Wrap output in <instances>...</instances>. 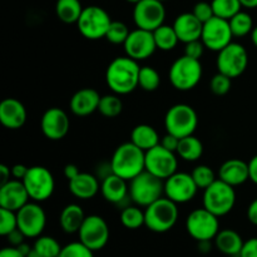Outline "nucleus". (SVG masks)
<instances>
[{"mask_svg": "<svg viewBox=\"0 0 257 257\" xmlns=\"http://www.w3.org/2000/svg\"><path fill=\"white\" fill-rule=\"evenodd\" d=\"M140 70L137 60L130 57H117L108 65L105 82L115 94H130L138 87Z\"/></svg>", "mask_w": 257, "mask_h": 257, "instance_id": "1", "label": "nucleus"}, {"mask_svg": "<svg viewBox=\"0 0 257 257\" xmlns=\"http://www.w3.org/2000/svg\"><path fill=\"white\" fill-rule=\"evenodd\" d=\"M113 173L131 181L146 171V152L132 142L118 146L110 158Z\"/></svg>", "mask_w": 257, "mask_h": 257, "instance_id": "2", "label": "nucleus"}, {"mask_svg": "<svg viewBox=\"0 0 257 257\" xmlns=\"http://www.w3.org/2000/svg\"><path fill=\"white\" fill-rule=\"evenodd\" d=\"M145 226L156 233H163L173 228L178 220L177 203L167 197H161L145 210Z\"/></svg>", "mask_w": 257, "mask_h": 257, "instance_id": "3", "label": "nucleus"}, {"mask_svg": "<svg viewBox=\"0 0 257 257\" xmlns=\"http://www.w3.org/2000/svg\"><path fill=\"white\" fill-rule=\"evenodd\" d=\"M165 193V182L145 171L130 181V197L140 207H148Z\"/></svg>", "mask_w": 257, "mask_h": 257, "instance_id": "4", "label": "nucleus"}, {"mask_svg": "<svg viewBox=\"0 0 257 257\" xmlns=\"http://www.w3.org/2000/svg\"><path fill=\"white\" fill-rule=\"evenodd\" d=\"M202 64L198 59L183 55L172 63L168 78L173 87L181 92L193 89L202 78Z\"/></svg>", "mask_w": 257, "mask_h": 257, "instance_id": "5", "label": "nucleus"}, {"mask_svg": "<svg viewBox=\"0 0 257 257\" xmlns=\"http://www.w3.org/2000/svg\"><path fill=\"white\" fill-rule=\"evenodd\" d=\"M203 191V207L206 210L217 217L226 216L232 211L236 203V192L233 186L218 178Z\"/></svg>", "mask_w": 257, "mask_h": 257, "instance_id": "6", "label": "nucleus"}, {"mask_svg": "<svg viewBox=\"0 0 257 257\" xmlns=\"http://www.w3.org/2000/svg\"><path fill=\"white\" fill-rule=\"evenodd\" d=\"M198 124L196 110L188 104H175L167 110L165 117V127L167 133L181 140L195 133Z\"/></svg>", "mask_w": 257, "mask_h": 257, "instance_id": "7", "label": "nucleus"}, {"mask_svg": "<svg viewBox=\"0 0 257 257\" xmlns=\"http://www.w3.org/2000/svg\"><path fill=\"white\" fill-rule=\"evenodd\" d=\"M112 22L109 14L103 8L90 5L83 9L77 22V27L85 39L98 40L100 38H105Z\"/></svg>", "mask_w": 257, "mask_h": 257, "instance_id": "8", "label": "nucleus"}, {"mask_svg": "<svg viewBox=\"0 0 257 257\" xmlns=\"http://www.w3.org/2000/svg\"><path fill=\"white\" fill-rule=\"evenodd\" d=\"M186 230L188 235L195 238L197 242L200 241H212L220 231L218 217L210 212L208 210L197 208L187 216L186 220Z\"/></svg>", "mask_w": 257, "mask_h": 257, "instance_id": "9", "label": "nucleus"}, {"mask_svg": "<svg viewBox=\"0 0 257 257\" xmlns=\"http://www.w3.org/2000/svg\"><path fill=\"white\" fill-rule=\"evenodd\" d=\"M248 64V54L245 47L238 43H230L227 47L218 52L216 65L217 70L231 79L243 74Z\"/></svg>", "mask_w": 257, "mask_h": 257, "instance_id": "10", "label": "nucleus"}, {"mask_svg": "<svg viewBox=\"0 0 257 257\" xmlns=\"http://www.w3.org/2000/svg\"><path fill=\"white\" fill-rule=\"evenodd\" d=\"M29 197L35 202H43L52 197L55 188V181L52 172L43 166H34L28 170L23 180Z\"/></svg>", "mask_w": 257, "mask_h": 257, "instance_id": "11", "label": "nucleus"}, {"mask_svg": "<svg viewBox=\"0 0 257 257\" xmlns=\"http://www.w3.org/2000/svg\"><path fill=\"white\" fill-rule=\"evenodd\" d=\"M177 167L178 160L176 152L166 150L161 145L146 152V171L161 180L165 181L171 177L177 172Z\"/></svg>", "mask_w": 257, "mask_h": 257, "instance_id": "12", "label": "nucleus"}, {"mask_svg": "<svg viewBox=\"0 0 257 257\" xmlns=\"http://www.w3.org/2000/svg\"><path fill=\"white\" fill-rule=\"evenodd\" d=\"M232 38L233 34L231 32L228 20L213 17L203 24L201 40L206 49L218 53L230 43H232Z\"/></svg>", "mask_w": 257, "mask_h": 257, "instance_id": "13", "label": "nucleus"}, {"mask_svg": "<svg viewBox=\"0 0 257 257\" xmlns=\"http://www.w3.org/2000/svg\"><path fill=\"white\" fill-rule=\"evenodd\" d=\"M79 241L93 251H99L109 240V227L103 217L98 215L87 216L78 231Z\"/></svg>", "mask_w": 257, "mask_h": 257, "instance_id": "14", "label": "nucleus"}, {"mask_svg": "<svg viewBox=\"0 0 257 257\" xmlns=\"http://www.w3.org/2000/svg\"><path fill=\"white\" fill-rule=\"evenodd\" d=\"M18 228L27 238H38L42 236L47 225V215L38 202H28L17 212Z\"/></svg>", "mask_w": 257, "mask_h": 257, "instance_id": "15", "label": "nucleus"}, {"mask_svg": "<svg viewBox=\"0 0 257 257\" xmlns=\"http://www.w3.org/2000/svg\"><path fill=\"white\" fill-rule=\"evenodd\" d=\"M166 9L160 0H142L135 5L133 20L137 28L153 32L165 24Z\"/></svg>", "mask_w": 257, "mask_h": 257, "instance_id": "16", "label": "nucleus"}, {"mask_svg": "<svg viewBox=\"0 0 257 257\" xmlns=\"http://www.w3.org/2000/svg\"><path fill=\"white\" fill-rule=\"evenodd\" d=\"M198 187L191 173L176 172L165 180V195L176 203H187L197 195Z\"/></svg>", "mask_w": 257, "mask_h": 257, "instance_id": "17", "label": "nucleus"}, {"mask_svg": "<svg viewBox=\"0 0 257 257\" xmlns=\"http://www.w3.org/2000/svg\"><path fill=\"white\" fill-rule=\"evenodd\" d=\"M123 45H124V52L127 57L132 58L137 62L150 58L157 49L153 32L140 29V28L130 33Z\"/></svg>", "mask_w": 257, "mask_h": 257, "instance_id": "18", "label": "nucleus"}, {"mask_svg": "<svg viewBox=\"0 0 257 257\" xmlns=\"http://www.w3.org/2000/svg\"><path fill=\"white\" fill-rule=\"evenodd\" d=\"M69 117L63 109L57 107L49 108L43 114L40 120L42 132L48 140L60 141L69 132Z\"/></svg>", "mask_w": 257, "mask_h": 257, "instance_id": "19", "label": "nucleus"}, {"mask_svg": "<svg viewBox=\"0 0 257 257\" xmlns=\"http://www.w3.org/2000/svg\"><path fill=\"white\" fill-rule=\"evenodd\" d=\"M29 193L23 181L10 180L0 186V207L18 212L29 202Z\"/></svg>", "mask_w": 257, "mask_h": 257, "instance_id": "20", "label": "nucleus"}, {"mask_svg": "<svg viewBox=\"0 0 257 257\" xmlns=\"http://www.w3.org/2000/svg\"><path fill=\"white\" fill-rule=\"evenodd\" d=\"M27 109L20 100L7 98L0 103V123L8 130H19L25 124Z\"/></svg>", "mask_w": 257, "mask_h": 257, "instance_id": "21", "label": "nucleus"}, {"mask_svg": "<svg viewBox=\"0 0 257 257\" xmlns=\"http://www.w3.org/2000/svg\"><path fill=\"white\" fill-rule=\"evenodd\" d=\"M100 192L107 202L113 203L117 206H123L130 197V186L127 185V181L119 176L109 175L105 177L100 183ZM125 207V205H124Z\"/></svg>", "mask_w": 257, "mask_h": 257, "instance_id": "22", "label": "nucleus"}, {"mask_svg": "<svg viewBox=\"0 0 257 257\" xmlns=\"http://www.w3.org/2000/svg\"><path fill=\"white\" fill-rule=\"evenodd\" d=\"M99 93L92 88H83L73 94L70 98V110L78 117H87L98 110L100 102Z\"/></svg>", "mask_w": 257, "mask_h": 257, "instance_id": "23", "label": "nucleus"}, {"mask_svg": "<svg viewBox=\"0 0 257 257\" xmlns=\"http://www.w3.org/2000/svg\"><path fill=\"white\" fill-rule=\"evenodd\" d=\"M173 28L177 33L180 42L187 44V43L193 42V40L201 39L203 23L200 22L193 13H183V14H180L176 18L175 23H173Z\"/></svg>", "mask_w": 257, "mask_h": 257, "instance_id": "24", "label": "nucleus"}, {"mask_svg": "<svg viewBox=\"0 0 257 257\" xmlns=\"http://www.w3.org/2000/svg\"><path fill=\"white\" fill-rule=\"evenodd\" d=\"M218 178L233 187L243 185L246 181L250 180L248 163H246L245 161L237 160V158L226 161L218 170Z\"/></svg>", "mask_w": 257, "mask_h": 257, "instance_id": "25", "label": "nucleus"}, {"mask_svg": "<svg viewBox=\"0 0 257 257\" xmlns=\"http://www.w3.org/2000/svg\"><path fill=\"white\" fill-rule=\"evenodd\" d=\"M100 190L99 178L87 172H80L77 177L69 181V191L74 197L80 200H90Z\"/></svg>", "mask_w": 257, "mask_h": 257, "instance_id": "26", "label": "nucleus"}, {"mask_svg": "<svg viewBox=\"0 0 257 257\" xmlns=\"http://www.w3.org/2000/svg\"><path fill=\"white\" fill-rule=\"evenodd\" d=\"M245 241L235 230L226 228L218 231L215 237V246L220 252L227 256H240Z\"/></svg>", "mask_w": 257, "mask_h": 257, "instance_id": "27", "label": "nucleus"}, {"mask_svg": "<svg viewBox=\"0 0 257 257\" xmlns=\"http://www.w3.org/2000/svg\"><path fill=\"white\" fill-rule=\"evenodd\" d=\"M85 217L87 216L84 215V211L79 205L70 203V205L65 206L62 212H60V227L65 233H78L83 222H84Z\"/></svg>", "mask_w": 257, "mask_h": 257, "instance_id": "28", "label": "nucleus"}, {"mask_svg": "<svg viewBox=\"0 0 257 257\" xmlns=\"http://www.w3.org/2000/svg\"><path fill=\"white\" fill-rule=\"evenodd\" d=\"M131 142L135 143L137 147L145 152L152 150L153 147L161 143L160 136L157 131L150 124H138L131 132Z\"/></svg>", "mask_w": 257, "mask_h": 257, "instance_id": "29", "label": "nucleus"}, {"mask_svg": "<svg viewBox=\"0 0 257 257\" xmlns=\"http://www.w3.org/2000/svg\"><path fill=\"white\" fill-rule=\"evenodd\" d=\"M83 9L80 0H57L55 4V14L65 24H77Z\"/></svg>", "mask_w": 257, "mask_h": 257, "instance_id": "30", "label": "nucleus"}, {"mask_svg": "<svg viewBox=\"0 0 257 257\" xmlns=\"http://www.w3.org/2000/svg\"><path fill=\"white\" fill-rule=\"evenodd\" d=\"M176 153L187 162H195V161L200 160L201 156L203 155V145L193 135L187 136V137L180 140V145H178Z\"/></svg>", "mask_w": 257, "mask_h": 257, "instance_id": "31", "label": "nucleus"}, {"mask_svg": "<svg viewBox=\"0 0 257 257\" xmlns=\"http://www.w3.org/2000/svg\"><path fill=\"white\" fill-rule=\"evenodd\" d=\"M153 37H155L157 49L163 50V52H170V50L175 49L176 45L180 42L173 25L172 27L166 24L161 25L160 28L153 30Z\"/></svg>", "mask_w": 257, "mask_h": 257, "instance_id": "32", "label": "nucleus"}, {"mask_svg": "<svg viewBox=\"0 0 257 257\" xmlns=\"http://www.w3.org/2000/svg\"><path fill=\"white\" fill-rule=\"evenodd\" d=\"M228 22H230L231 32H232L235 38L246 37V35L251 34V32L255 28L251 15L248 13L242 12V10L238 12L236 15H233Z\"/></svg>", "mask_w": 257, "mask_h": 257, "instance_id": "33", "label": "nucleus"}, {"mask_svg": "<svg viewBox=\"0 0 257 257\" xmlns=\"http://www.w3.org/2000/svg\"><path fill=\"white\" fill-rule=\"evenodd\" d=\"M120 222L128 230H137L146 223L145 211L140 206H127L120 212Z\"/></svg>", "mask_w": 257, "mask_h": 257, "instance_id": "34", "label": "nucleus"}, {"mask_svg": "<svg viewBox=\"0 0 257 257\" xmlns=\"http://www.w3.org/2000/svg\"><path fill=\"white\" fill-rule=\"evenodd\" d=\"M123 103L118 94H107L100 98L98 112L107 118H114L122 113Z\"/></svg>", "mask_w": 257, "mask_h": 257, "instance_id": "35", "label": "nucleus"}, {"mask_svg": "<svg viewBox=\"0 0 257 257\" xmlns=\"http://www.w3.org/2000/svg\"><path fill=\"white\" fill-rule=\"evenodd\" d=\"M33 247L42 257H59L62 251L60 243L52 236H39Z\"/></svg>", "mask_w": 257, "mask_h": 257, "instance_id": "36", "label": "nucleus"}, {"mask_svg": "<svg viewBox=\"0 0 257 257\" xmlns=\"http://www.w3.org/2000/svg\"><path fill=\"white\" fill-rule=\"evenodd\" d=\"M211 5H212L215 17L226 20H230L233 15L241 12V8H242L240 0H212Z\"/></svg>", "mask_w": 257, "mask_h": 257, "instance_id": "37", "label": "nucleus"}, {"mask_svg": "<svg viewBox=\"0 0 257 257\" xmlns=\"http://www.w3.org/2000/svg\"><path fill=\"white\" fill-rule=\"evenodd\" d=\"M161 84V77L157 70L152 67H142L140 70L138 87L146 92H155Z\"/></svg>", "mask_w": 257, "mask_h": 257, "instance_id": "38", "label": "nucleus"}, {"mask_svg": "<svg viewBox=\"0 0 257 257\" xmlns=\"http://www.w3.org/2000/svg\"><path fill=\"white\" fill-rule=\"evenodd\" d=\"M191 175H192L197 187L202 188V190H206L208 186L212 185V183L216 181L215 172L212 171V168L208 167V166L206 165L197 166V167L192 171Z\"/></svg>", "mask_w": 257, "mask_h": 257, "instance_id": "39", "label": "nucleus"}, {"mask_svg": "<svg viewBox=\"0 0 257 257\" xmlns=\"http://www.w3.org/2000/svg\"><path fill=\"white\" fill-rule=\"evenodd\" d=\"M130 29L122 22H112L108 32L105 34V39L112 44H124L130 35Z\"/></svg>", "mask_w": 257, "mask_h": 257, "instance_id": "40", "label": "nucleus"}, {"mask_svg": "<svg viewBox=\"0 0 257 257\" xmlns=\"http://www.w3.org/2000/svg\"><path fill=\"white\" fill-rule=\"evenodd\" d=\"M94 251L84 245L80 241L70 242L63 246L59 257H94Z\"/></svg>", "mask_w": 257, "mask_h": 257, "instance_id": "41", "label": "nucleus"}, {"mask_svg": "<svg viewBox=\"0 0 257 257\" xmlns=\"http://www.w3.org/2000/svg\"><path fill=\"white\" fill-rule=\"evenodd\" d=\"M18 228L17 212L0 207V233L3 236L9 235Z\"/></svg>", "mask_w": 257, "mask_h": 257, "instance_id": "42", "label": "nucleus"}, {"mask_svg": "<svg viewBox=\"0 0 257 257\" xmlns=\"http://www.w3.org/2000/svg\"><path fill=\"white\" fill-rule=\"evenodd\" d=\"M231 80L232 79H231L230 77H227V75L222 74V73L220 72H218L217 74L213 75L212 79H211L210 82V88L211 90H212L213 94L216 95L227 94L231 89V84H232Z\"/></svg>", "mask_w": 257, "mask_h": 257, "instance_id": "43", "label": "nucleus"}, {"mask_svg": "<svg viewBox=\"0 0 257 257\" xmlns=\"http://www.w3.org/2000/svg\"><path fill=\"white\" fill-rule=\"evenodd\" d=\"M192 13L195 14V17L197 18L200 22H202L205 24L206 22L211 19V18L215 17V13H213L212 5L211 3L207 2H200L193 7Z\"/></svg>", "mask_w": 257, "mask_h": 257, "instance_id": "44", "label": "nucleus"}, {"mask_svg": "<svg viewBox=\"0 0 257 257\" xmlns=\"http://www.w3.org/2000/svg\"><path fill=\"white\" fill-rule=\"evenodd\" d=\"M206 47L203 45L202 40H193V42H190L186 44L185 47V55L187 57L193 58V59H201V57L203 55V52H205Z\"/></svg>", "mask_w": 257, "mask_h": 257, "instance_id": "45", "label": "nucleus"}, {"mask_svg": "<svg viewBox=\"0 0 257 257\" xmlns=\"http://www.w3.org/2000/svg\"><path fill=\"white\" fill-rule=\"evenodd\" d=\"M238 257H257V237L245 241Z\"/></svg>", "mask_w": 257, "mask_h": 257, "instance_id": "46", "label": "nucleus"}, {"mask_svg": "<svg viewBox=\"0 0 257 257\" xmlns=\"http://www.w3.org/2000/svg\"><path fill=\"white\" fill-rule=\"evenodd\" d=\"M160 145L162 146V147H165L166 150L172 151V152H177L178 145H180V138L171 135V133H167V135L162 137Z\"/></svg>", "mask_w": 257, "mask_h": 257, "instance_id": "47", "label": "nucleus"}, {"mask_svg": "<svg viewBox=\"0 0 257 257\" xmlns=\"http://www.w3.org/2000/svg\"><path fill=\"white\" fill-rule=\"evenodd\" d=\"M5 237H7L8 242L10 243V246H14V247H18L19 245H22V243L24 242L25 238H27L24 233H23L19 228L12 231V232H10L9 235L5 236Z\"/></svg>", "mask_w": 257, "mask_h": 257, "instance_id": "48", "label": "nucleus"}, {"mask_svg": "<svg viewBox=\"0 0 257 257\" xmlns=\"http://www.w3.org/2000/svg\"><path fill=\"white\" fill-rule=\"evenodd\" d=\"M28 170H29V168L25 167L24 165H14L12 167V177L14 178V180L23 181L25 176H27Z\"/></svg>", "mask_w": 257, "mask_h": 257, "instance_id": "49", "label": "nucleus"}, {"mask_svg": "<svg viewBox=\"0 0 257 257\" xmlns=\"http://www.w3.org/2000/svg\"><path fill=\"white\" fill-rule=\"evenodd\" d=\"M247 220L250 221L252 225L257 226V198L250 203L247 208Z\"/></svg>", "mask_w": 257, "mask_h": 257, "instance_id": "50", "label": "nucleus"}, {"mask_svg": "<svg viewBox=\"0 0 257 257\" xmlns=\"http://www.w3.org/2000/svg\"><path fill=\"white\" fill-rule=\"evenodd\" d=\"M12 178V168H9L5 165H0V186L4 183L9 182Z\"/></svg>", "mask_w": 257, "mask_h": 257, "instance_id": "51", "label": "nucleus"}, {"mask_svg": "<svg viewBox=\"0 0 257 257\" xmlns=\"http://www.w3.org/2000/svg\"><path fill=\"white\" fill-rule=\"evenodd\" d=\"M248 173H250V180L257 185V155L253 156L248 162Z\"/></svg>", "mask_w": 257, "mask_h": 257, "instance_id": "52", "label": "nucleus"}, {"mask_svg": "<svg viewBox=\"0 0 257 257\" xmlns=\"http://www.w3.org/2000/svg\"><path fill=\"white\" fill-rule=\"evenodd\" d=\"M0 257H25L14 246H9V247H4L0 251Z\"/></svg>", "mask_w": 257, "mask_h": 257, "instance_id": "53", "label": "nucleus"}, {"mask_svg": "<svg viewBox=\"0 0 257 257\" xmlns=\"http://www.w3.org/2000/svg\"><path fill=\"white\" fill-rule=\"evenodd\" d=\"M79 173H80L79 168H78L75 165H67V166H65L64 176H65V178H68V181H70V180H73L74 177H77Z\"/></svg>", "mask_w": 257, "mask_h": 257, "instance_id": "54", "label": "nucleus"}, {"mask_svg": "<svg viewBox=\"0 0 257 257\" xmlns=\"http://www.w3.org/2000/svg\"><path fill=\"white\" fill-rule=\"evenodd\" d=\"M211 248H212L211 241H200V242H198V250L202 253H208L211 251Z\"/></svg>", "mask_w": 257, "mask_h": 257, "instance_id": "55", "label": "nucleus"}, {"mask_svg": "<svg viewBox=\"0 0 257 257\" xmlns=\"http://www.w3.org/2000/svg\"><path fill=\"white\" fill-rule=\"evenodd\" d=\"M241 5L247 9H255L257 8V0H240Z\"/></svg>", "mask_w": 257, "mask_h": 257, "instance_id": "56", "label": "nucleus"}, {"mask_svg": "<svg viewBox=\"0 0 257 257\" xmlns=\"http://www.w3.org/2000/svg\"><path fill=\"white\" fill-rule=\"evenodd\" d=\"M17 248H18V250L20 251V252L23 253V255H24L25 257H27V255H28V253L30 252V251H32V248H33V247H30V245H28V243L23 242L22 245H19V246H18Z\"/></svg>", "mask_w": 257, "mask_h": 257, "instance_id": "57", "label": "nucleus"}, {"mask_svg": "<svg viewBox=\"0 0 257 257\" xmlns=\"http://www.w3.org/2000/svg\"><path fill=\"white\" fill-rule=\"evenodd\" d=\"M251 40H252L253 45L257 48V27L253 28V30L251 32Z\"/></svg>", "mask_w": 257, "mask_h": 257, "instance_id": "58", "label": "nucleus"}, {"mask_svg": "<svg viewBox=\"0 0 257 257\" xmlns=\"http://www.w3.org/2000/svg\"><path fill=\"white\" fill-rule=\"evenodd\" d=\"M27 257H42V256H40L39 253H38L37 251L34 250V247H33V248H32V251H30V252L28 253V255H27Z\"/></svg>", "mask_w": 257, "mask_h": 257, "instance_id": "59", "label": "nucleus"}, {"mask_svg": "<svg viewBox=\"0 0 257 257\" xmlns=\"http://www.w3.org/2000/svg\"><path fill=\"white\" fill-rule=\"evenodd\" d=\"M127 3H131V4H138L140 2H142V0H125Z\"/></svg>", "mask_w": 257, "mask_h": 257, "instance_id": "60", "label": "nucleus"}, {"mask_svg": "<svg viewBox=\"0 0 257 257\" xmlns=\"http://www.w3.org/2000/svg\"><path fill=\"white\" fill-rule=\"evenodd\" d=\"M160 2H162V3H165V2H167V0H160Z\"/></svg>", "mask_w": 257, "mask_h": 257, "instance_id": "61", "label": "nucleus"}]
</instances>
